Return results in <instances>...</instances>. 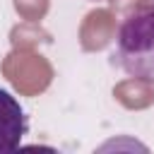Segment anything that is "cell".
I'll list each match as a JSON object with an SVG mask.
<instances>
[{
    "label": "cell",
    "instance_id": "1",
    "mask_svg": "<svg viewBox=\"0 0 154 154\" xmlns=\"http://www.w3.org/2000/svg\"><path fill=\"white\" fill-rule=\"evenodd\" d=\"M116 63L125 75L154 84V5L125 14L116 34Z\"/></svg>",
    "mask_w": 154,
    "mask_h": 154
},
{
    "label": "cell",
    "instance_id": "3",
    "mask_svg": "<svg viewBox=\"0 0 154 154\" xmlns=\"http://www.w3.org/2000/svg\"><path fill=\"white\" fill-rule=\"evenodd\" d=\"M89 2H106V0H89Z\"/></svg>",
    "mask_w": 154,
    "mask_h": 154
},
{
    "label": "cell",
    "instance_id": "2",
    "mask_svg": "<svg viewBox=\"0 0 154 154\" xmlns=\"http://www.w3.org/2000/svg\"><path fill=\"white\" fill-rule=\"evenodd\" d=\"M26 130L29 120L24 108L7 89H0V154L19 149Z\"/></svg>",
    "mask_w": 154,
    "mask_h": 154
}]
</instances>
